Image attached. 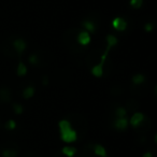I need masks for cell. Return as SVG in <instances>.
<instances>
[{"instance_id":"cell-21","label":"cell","mask_w":157,"mask_h":157,"mask_svg":"<svg viewBox=\"0 0 157 157\" xmlns=\"http://www.w3.org/2000/svg\"><path fill=\"white\" fill-rule=\"evenodd\" d=\"M39 61H40V59H39V56H38L37 54L33 53V54L29 55V57H28V63H30V65L37 66L38 63H39Z\"/></svg>"},{"instance_id":"cell-6","label":"cell","mask_w":157,"mask_h":157,"mask_svg":"<svg viewBox=\"0 0 157 157\" xmlns=\"http://www.w3.org/2000/svg\"><path fill=\"white\" fill-rule=\"evenodd\" d=\"M12 46H13V48L15 50L16 53L23 54L27 48V43L24 39H22V38H16V39L12 42Z\"/></svg>"},{"instance_id":"cell-10","label":"cell","mask_w":157,"mask_h":157,"mask_svg":"<svg viewBox=\"0 0 157 157\" xmlns=\"http://www.w3.org/2000/svg\"><path fill=\"white\" fill-rule=\"evenodd\" d=\"M82 27H83L84 30H86L90 33H95L97 30L96 25H95L92 21H88V20L83 21V22H82Z\"/></svg>"},{"instance_id":"cell-24","label":"cell","mask_w":157,"mask_h":157,"mask_svg":"<svg viewBox=\"0 0 157 157\" xmlns=\"http://www.w3.org/2000/svg\"><path fill=\"white\" fill-rule=\"evenodd\" d=\"M142 157H153V154L151 152H145L142 155Z\"/></svg>"},{"instance_id":"cell-2","label":"cell","mask_w":157,"mask_h":157,"mask_svg":"<svg viewBox=\"0 0 157 157\" xmlns=\"http://www.w3.org/2000/svg\"><path fill=\"white\" fill-rule=\"evenodd\" d=\"M109 52H110L109 48H105V53L101 55L100 63L95 65L94 67L90 69V73H92L93 76H95V78H101V76L103 75V66H105V60H107Z\"/></svg>"},{"instance_id":"cell-20","label":"cell","mask_w":157,"mask_h":157,"mask_svg":"<svg viewBox=\"0 0 157 157\" xmlns=\"http://www.w3.org/2000/svg\"><path fill=\"white\" fill-rule=\"evenodd\" d=\"M115 116L116 118H121V117H126L127 116V110L124 107H118L115 110Z\"/></svg>"},{"instance_id":"cell-18","label":"cell","mask_w":157,"mask_h":157,"mask_svg":"<svg viewBox=\"0 0 157 157\" xmlns=\"http://www.w3.org/2000/svg\"><path fill=\"white\" fill-rule=\"evenodd\" d=\"M18 152L12 148H6L2 151V157H17Z\"/></svg>"},{"instance_id":"cell-5","label":"cell","mask_w":157,"mask_h":157,"mask_svg":"<svg viewBox=\"0 0 157 157\" xmlns=\"http://www.w3.org/2000/svg\"><path fill=\"white\" fill-rule=\"evenodd\" d=\"M90 41H92L90 33H87L86 30H84V29L80 31L78 35L76 36V42L82 46H87L90 43Z\"/></svg>"},{"instance_id":"cell-1","label":"cell","mask_w":157,"mask_h":157,"mask_svg":"<svg viewBox=\"0 0 157 157\" xmlns=\"http://www.w3.org/2000/svg\"><path fill=\"white\" fill-rule=\"evenodd\" d=\"M58 129L60 133V140L67 144L73 143L78 140V132L72 128L71 123L66 118L58 122Z\"/></svg>"},{"instance_id":"cell-14","label":"cell","mask_w":157,"mask_h":157,"mask_svg":"<svg viewBox=\"0 0 157 157\" xmlns=\"http://www.w3.org/2000/svg\"><path fill=\"white\" fill-rule=\"evenodd\" d=\"M146 78L144 74L142 73H136L135 75L131 78V82H132L133 85H141L145 82Z\"/></svg>"},{"instance_id":"cell-3","label":"cell","mask_w":157,"mask_h":157,"mask_svg":"<svg viewBox=\"0 0 157 157\" xmlns=\"http://www.w3.org/2000/svg\"><path fill=\"white\" fill-rule=\"evenodd\" d=\"M111 25H112V27H113V29H115L118 33H123V31L126 30L127 27H128L127 21L125 20L124 17H122V16H116V17H114Z\"/></svg>"},{"instance_id":"cell-17","label":"cell","mask_w":157,"mask_h":157,"mask_svg":"<svg viewBox=\"0 0 157 157\" xmlns=\"http://www.w3.org/2000/svg\"><path fill=\"white\" fill-rule=\"evenodd\" d=\"M12 109H13L14 113H15L16 115H22V114L24 113V107H23V105H21V103L14 102L13 105H12Z\"/></svg>"},{"instance_id":"cell-22","label":"cell","mask_w":157,"mask_h":157,"mask_svg":"<svg viewBox=\"0 0 157 157\" xmlns=\"http://www.w3.org/2000/svg\"><path fill=\"white\" fill-rule=\"evenodd\" d=\"M154 24L153 23H151V22H148V23H146V24H144V26H143V29H144V31L145 33H151V31H153L154 30Z\"/></svg>"},{"instance_id":"cell-7","label":"cell","mask_w":157,"mask_h":157,"mask_svg":"<svg viewBox=\"0 0 157 157\" xmlns=\"http://www.w3.org/2000/svg\"><path fill=\"white\" fill-rule=\"evenodd\" d=\"M114 128L116 129V130L118 131H124L126 130L127 128H128L129 126V121L128 118L126 117H121V118H116L115 121H114Z\"/></svg>"},{"instance_id":"cell-4","label":"cell","mask_w":157,"mask_h":157,"mask_svg":"<svg viewBox=\"0 0 157 157\" xmlns=\"http://www.w3.org/2000/svg\"><path fill=\"white\" fill-rule=\"evenodd\" d=\"M144 120H145V115L142 112H136L131 115V117L129 118V125L132 128H138L143 124Z\"/></svg>"},{"instance_id":"cell-23","label":"cell","mask_w":157,"mask_h":157,"mask_svg":"<svg viewBox=\"0 0 157 157\" xmlns=\"http://www.w3.org/2000/svg\"><path fill=\"white\" fill-rule=\"evenodd\" d=\"M48 76H43V78H42V85L45 86V85H48Z\"/></svg>"},{"instance_id":"cell-8","label":"cell","mask_w":157,"mask_h":157,"mask_svg":"<svg viewBox=\"0 0 157 157\" xmlns=\"http://www.w3.org/2000/svg\"><path fill=\"white\" fill-rule=\"evenodd\" d=\"M93 151H94L95 155L98 157H108V152L105 147L100 143H96L93 146Z\"/></svg>"},{"instance_id":"cell-13","label":"cell","mask_w":157,"mask_h":157,"mask_svg":"<svg viewBox=\"0 0 157 157\" xmlns=\"http://www.w3.org/2000/svg\"><path fill=\"white\" fill-rule=\"evenodd\" d=\"M0 100L3 102H9L11 100V92L9 88L3 87L0 90Z\"/></svg>"},{"instance_id":"cell-9","label":"cell","mask_w":157,"mask_h":157,"mask_svg":"<svg viewBox=\"0 0 157 157\" xmlns=\"http://www.w3.org/2000/svg\"><path fill=\"white\" fill-rule=\"evenodd\" d=\"M61 153H63L66 157H74L76 153H78V148H76L75 146L65 145L61 148Z\"/></svg>"},{"instance_id":"cell-11","label":"cell","mask_w":157,"mask_h":157,"mask_svg":"<svg viewBox=\"0 0 157 157\" xmlns=\"http://www.w3.org/2000/svg\"><path fill=\"white\" fill-rule=\"evenodd\" d=\"M35 94H36V88L33 87V85H28L27 87H25L24 90H23V93H22L23 98L26 99V100L31 99L33 96H35Z\"/></svg>"},{"instance_id":"cell-15","label":"cell","mask_w":157,"mask_h":157,"mask_svg":"<svg viewBox=\"0 0 157 157\" xmlns=\"http://www.w3.org/2000/svg\"><path fill=\"white\" fill-rule=\"evenodd\" d=\"M27 73H28V68H27V66L24 63L21 61L17 65V68H16V74H17V76L23 78V76H26Z\"/></svg>"},{"instance_id":"cell-16","label":"cell","mask_w":157,"mask_h":157,"mask_svg":"<svg viewBox=\"0 0 157 157\" xmlns=\"http://www.w3.org/2000/svg\"><path fill=\"white\" fill-rule=\"evenodd\" d=\"M16 127H17V124H16V122L14 120H8L7 122L5 123L6 130H9V131L15 130Z\"/></svg>"},{"instance_id":"cell-19","label":"cell","mask_w":157,"mask_h":157,"mask_svg":"<svg viewBox=\"0 0 157 157\" xmlns=\"http://www.w3.org/2000/svg\"><path fill=\"white\" fill-rule=\"evenodd\" d=\"M144 0H129V6L133 10H139L143 6Z\"/></svg>"},{"instance_id":"cell-12","label":"cell","mask_w":157,"mask_h":157,"mask_svg":"<svg viewBox=\"0 0 157 157\" xmlns=\"http://www.w3.org/2000/svg\"><path fill=\"white\" fill-rule=\"evenodd\" d=\"M105 41H107V48L111 50L112 48L116 46L118 44V39L116 36L114 35H108L107 38H105Z\"/></svg>"}]
</instances>
